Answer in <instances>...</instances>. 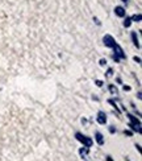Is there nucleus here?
Wrapping results in <instances>:
<instances>
[{
    "instance_id": "nucleus-1",
    "label": "nucleus",
    "mask_w": 142,
    "mask_h": 161,
    "mask_svg": "<svg viewBox=\"0 0 142 161\" xmlns=\"http://www.w3.org/2000/svg\"><path fill=\"white\" fill-rule=\"evenodd\" d=\"M113 50H114V54H113V60L116 61V62H119L120 60H122V58H125V53H124V50L121 49V46L119 44H114V46H113Z\"/></svg>"
},
{
    "instance_id": "nucleus-2",
    "label": "nucleus",
    "mask_w": 142,
    "mask_h": 161,
    "mask_svg": "<svg viewBox=\"0 0 142 161\" xmlns=\"http://www.w3.org/2000/svg\"><path fill=\"white\" fill-rule=\"evenodd\" d=\"M75 137L78 139V140L80 141V143H83V145H84V147H87V148H89V147L92 145V139H91V137L84 136V135H82V133H79V132H76Z\"/></svg>"
},
{
    "instance_id": "nucleus-3",
    "label": "nucleus",
    "mask_w": 142,
    "mask_h": 161,
    "mask_svg": "<svg viewBox=\"0 0 142 161\" xmlns=\"http://www.w3.org/2000/svg\"><path fill=\"white\" fill-rule=\"evenodd\" d=\"M128 116H129V119H130V121H132V123L129 124V127H130L133 131H137L138 133H141V123H139V120H137V119H135L133 115H130V114H129Z\"/></svg>"
},
{
    "instance_id": "nucleus-4",
    "label": "nucleus",
    "mask_w": 142,
    "mask_h": 161,
    "mask_svg": "<svg viewBox=\"0 0 142 161\" xmlns=\"http://www.w3.org/2000/svg\"><path fill=\"white\" fill-rule=\"evenodd\" d=\"M103 42H104V45H105V46H108V48H113L114 44H116L114 38L111 35H105L104 38H103Z\"/></svg>"
},
{
    "instance_id": "nucleus-5",
    "label": "nucleus",
    "mask_w": 142,
    "mask_h": 161,
    "mask_svg": "<svg viewBox=\"0 0 142 161\" xmlns=\"http://www.w3.org/2000/svg\"><path fill=\"white\" fill-rule=\"evenodd\" d=\"M98 123L99 124H105L107 123V115L103 111H99V114H98Z\"/></svg>"
},
{
    "instance_id": "nucleus-6",
    "label": "nucleus",
    "mask_w": 142,
    "mask_h": 161,
    "mask_svg": "<svg viewBox=\"0 0 142 161\" xmlns=\"http://www.w3.org/2000/svg\"><path fill=\"white\" fill-rule=\"evenodd\" d=\"M114 13L117 15L119 17H124V16H125V9L119 5V7H116V8H114Z\"/></svg>"
},
{
    "instance_id": "nucleus-7",
    "label": "nucleus",
    "mask_w": 142,
    "mask_h": 161,
    "mask_svg": "<svg viewBox=\"0 0 142 161\" xmlns=\"http://www.w3.org/2000/svg\"><path fill=\"white\" fill-rule=\"evenodd\" d=\"M95 137H96V141H98L99 145L104 144V137H103V135H101L100 132H96V133H95Z\"/></svg>"
},
{
    "instance_id": "nucleus-8",
    "label": "nucleus",
    "mask_w": 142,
    "mask_h": 161,
    "mask_svg": "<svg viewBox=\"0 0 142 161\" xmlns=\"http://www.w3.org/2000/svg\"><path fill=\"white\" fill-rule=\"evenodd\" d=\"M79 154H80L83 158H86V157H87V154H88V148H87V147L80 148V149H79Z\"/></svg>"
},
{
    "instance_id": "nucleus-9",
    "label": "nucleus",
    "mask_w": 142,
    "mask_h": 161,
    "mask_svg": "<svg viewBox=\"0 0 142 161\" xmlns=\"http://www.w3.org/2000/svg\"><path fill=\"white\" fill-rule=\"evenodd\" d=\"M132 38H133V42L137 48H139V44H138V38H137V35H135V32H132Z\"/></svg>"
},
{
    "instance_id": "nucleus-10",
    "label": "nucleus",
    "mask_w": 142,
    "mask_h": 161,
    "mask_svg": "<svg viewBox=\"0 0 142 161\" xmlns=\"http://www.w3.org/2000/svg\"><path fill=\"white\" fill-rule=\"evenodd\" d=\"M109 91H111L113 95H119V90L116 89V86H113V85H109Z\"/></svg>"
},
{
    "instance_id": "nucleus-11",
    "label": "nucleus",
    "mask_w": 142,
    "mask_h": 161,
    "mask_svg": "<svg viewBox=\"0 0 142 161\" xmlns=\"http://www.w3.org/2000/svg\"><path fill=\"white\" fill-rule=\"evenodd\" d=\"M132 25V19L130 17H125V21H124V27L125 28H129Z\"/></svg>"
},
{
    "instance_id": "nucleus-12",
    "label": "nucleus",
    "mask_w": 142,
    "mask_h": 161,
    "mask_svg": "<svg viewBox=\"0 0 142 161\" xmlns=\"http://www.w3.org/2000/svg\"><path fill=\"white\" fill-rule=\"evenodd\" d=\"M132 19V21H135V23H139L141 21V15H134L130 17Z\"/></svg>"
},
{
    "instance_id": "nucleus-13",
    "label": "nucleus",
    "mask_w": 142,
    "mask_h": 161,
    "mask_svg": "<svg viewBox=\"0 0 142 161\" xmlns=\"http://www.w3.org/2000/svg\"><path fill=\"white\" fill-rule=\"evenodd\" d=\"M107 77H108V78H109V77H112V69H109L107 72Z\"/></svg>"
},
{
    "instance_id": "nucleus-14",
    "label": "nucleus",
    "mask_w": 142,
    "mask_h": 161,
    "mask_svg": "<svg viewBox=\"0 0 142 161\" xmlns=\"http://www.w3.org/2000/svg\"><path fill=\"white\" fill-rule=\"evenodd\" d=\"M105 63H107V61H105V60H100V65H101V66H104Z\"/></svg>"
},
{
    "instance_id": "nucleus-15",
    "label": "nucleus",
    "mask_w": 142,
    "mask_h": 161,
    "mask_svg": "<svg viewBox=\"0 0 142 161\" xmlns=\"http://www.w3.org/2000/svg\"><path fill=\"white\" fill-rule=\"evenodd\" d=\"M109 132H111V133L116 132V128H113V127H109Z\"/></svg>"
},
{
    "instance_id": "nucleus-16",
    "label": "nucleus",
    "mask_w": 142,
    "mask_h": 161,
    "mask_svg": "<svg viewBox=\"0 0 142 161\" xmlns=\"http://www.w3.org/2000/svg\"><path fill=\"white\" fill-rule=\"evenodd\" d=\"M96 85H98L99 87H101V86H103V82H101V81H96Z\"/></svg>"
},
{
    "instance_id": "nucleus-17",
    "label": "nucleus",
    "mask_w": 142,
    "mask_h": 161,
    "mask_svg": "<svg viewBox=\"0 0 142 161\" xmlns=\"http://www.w3.org/2000/svg\"><path fill=\"white\" fill-rule=\"evenodd\" d=\"M94 20H95V23H96V24H98V25H100V21H99V20H98V19H96V17L94 19Z\"/></svg>"
},
{
    "instance_id": "nucleus-18",
    "label": "nucleus",
    "mask_w": 142,
    "mask_h": 161,
    "mask_svg": "<svg viewBox=\"0 0 142 161\" xmlns=\"http://www.w3.org/2000/svg\"><path fill=\"white\" fill-rule=\"evenodd\" d=\"M134 61H137V62H141V60L138 58V57H134Z\"/></svg>"
},
{
    "instance_id": "nucleus-19",
    "label": "nucleus",
    "mask_w": 142,
    "mask_h": 161,
    "mask_svg": "<svg viewBox=\"0 0 142 161\" xmlns=\"http://www.w3.org/2000/svg\"><path fill=\"white\" fill-rule=\"evenodd\" d=\"M107 161H113V160H112L111 157H107Z\"/></svg>"
},
{
    "instance_id": "nucleus-20",
    "label": "nucleus",
    "mask_w": 142,
    "mask_h": 161,
    "mask_svg": "<svg viewBox=\"0 0 142 161\" xmlns=\"http://www.w3.org/2000/svg\"><path fill=\"white\" fill-rule=\"evenodd\" d=\"M121 2H124V3H128V0H121Z\"/></svg>"
}]
</instances>
